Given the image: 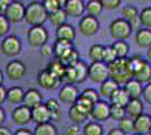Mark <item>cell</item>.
I'll return each instance as SVG.
<instances>
[{
	"mask_svg": "<svg viewBox=\"0 0 151 135\" xmlns=\"http://www.w3.org/2000/svg\"><path fill=\"white\" fill-rule=\"evenodd\" d=\"M107 65H108L109 78L115 80L120 86L124 84L130 79L133 78L132 71L130 69L127 58H117L114 62Z\"/></svg>",
	"mask_w": 151,
	"mask_h": 135,
	"instance_id": "1",
	"label": "cell"
},
{
	"mask_svg": "<svg viewBox=\"0 0 151 135\" xmlns=\"http://www.w3.org/2000/svg\"><path fill=\"white\" fill-rule=\"evenodd\" d=\"M49 14L45 10L44 6L40 1H31L25 9V23L32 26H42L47 20Z\"/></svg>",
	"mask_w": 151,
	"mask_h": 135,
	"instance_id": "2",
	"label": "cell"
},
{
	"mask_svg": "<svg viewBox=\"0 0 151 135\" xmlns=\"http://www.w3.org/2000/svg\"><path fill=\"white\" fill-rule=\"evenodd\" d=\"M108 31L114 41H126L132 34V28L130 26L129 20L124 18L114 19L109 24Z\"/></svg>",
	"mask_w": 151,
	"mask_h": 135,
	"instance_id": "3",
	"label": "cell"
},
{
	"mask_svg": "<svg viewBox=\"0 0 151 135\" xmlns=\"http://www.w3.org/2000/svg\"><path fill=\"white\" fill-rule=\"evenodd\" d=\"M0 51L6 56L15 58L22 52V42L16 35H7L1 41Z\"/></svg>",
	"mask_w": 151,
	"mask_h": 135,
	"instance_id": "4",
	"label": "cell"
},
{
	"mask_svg": "<svg viewBox=\"0 0 151 135\" xmlns=\"http://www.w3.org/2000/svg\"><path fill=\"white\" fill-rule=\"evenodd\" d=\"M49 32L42 26H32L27 32V42L32 47H41L42 45L47 43Z\"/></svg>",
	"mask_w": 151,
	"mask_h": 135,
	"instance_id": "5",
	"label": "cell"
},
{
	"mask_svg": "<svg viewBox=\"0 0 151 135\" xmlns=\"http://www.w3.org/2000/svg\"><path fill=\"white\" fill-rule=\"evenodd\" d=\"M88 78L95 82L99 84L104 82L106 79L109 78L108 65L105 62H91L88 65Z\"/></svg>",
	"mask_w": 151,
	"mask_h": 135,
	"instance_id": "6",
	"label": "cell"
},
{
	"mask_svg": "<svg viewBox=\"0 0 151 135\" xmlns=\"http://www.w3.org/2000/svg\"><path fill=\"white\" fill-rule=\"evenodd\" d=\"M78 28H79V33L82 36L86 37H91L96 35L98 31H99V21L97 17H93V16H82L81 19L79 20L78 24Z\"/></svg>",
	"mask_w": 151,
	"mask_h": 135,
	"instance_id": "7",
	"label": "cell"
},
{
	"mask_svg": "<svg viewBox=\"0 0 151 135\" xmlns=\"http://www.w3.org/2000/svg\"><path fill=\"white\" fill-rule=\"evenodd\" d=\"M25 5L22 1L13 0L12 4L6 9V11L4 13V15L10 21V24H18L25 18Z\"/></svg>",
	"mask_w": 151,
	"mask_h": 135,
	"instance_id": "8",
	"label": "cell"
},
{
	"mask_svg": "<svg viewBox=\"0 0 151 135\" xmlns=\"http://www.w3.org/2000/svg\"><path fill=\"white\" fill-rule=\"evenodd\" d=\"M26 65L24 62H22L20 60H12L6 64L5 72L6 76L9 80L12 81H19L26 74Z\"/></svg>",
	"mask_w": 151,
	"mask_h": 135,
	"instance_id": "9",
	"label": "cell"
},
{
	"mask_svg": "<svg viewBox=\"0 0 151 135\" xmlns=\"http://www.w3.org/2000/svg\"><path fill=\"white\" fill-rule=\"evenodd\" d=\"M79 90L73 84H65L61 87V89L59 90V101L64 105H73L79 98Z\"/></svg>",
	"mask_w": 151,
	"mask_h": 135,
	"instance_id": "10",
	"label": "cell"
},
{
	"mask_svg": "<svg viewBox=\"0 0 151 135\" xmlns=\"http://www.w3.org/2000/svg\"><path fill=\"white\" fill-rule=\"evenodd\" d=\"M62 80L52 74L47 69L41 70L37 74V84L45 90H55L61 86Z\"/></svg>",
	"mask_w": 151,
	"mask_h": 135,
	"instance_id": "11",
	"label": "cell"
},
{
	"mask_svg": "<svg viewBox=\"0 0 151 135\" xmlns=\"http://www.w3.org/2000/svg\"><path fill=\"white\" fill-rule=\"evenodd\" d=\"M13 122L19 126V127H25L32 122V109L26 107L25 105H19L17 106L12 113Z\"/></svg>",
	"mask_w": 151,
	"mask_h": 135,
	"instance_id": "12",
	"label": "cell"
},
{
	"mask_svg": "<svg viewBox=\"0 0 151 135\" xmlns=\"http://www.w3.org/2000/svg\"><path fill=\"white\" fill-rule=\"evenodd\" d=\"M109 109L111 104H108L106 100H98L94 104L89 116L95 122H104L109 118Z\"/></svg>",
	"mask_w": 151,
	"mask_h": 135,
	"instance_id": "13",
	"label": "cell"
},
{
	"mask_svg": "<svg viewBox=\"0 0 151 135\" xmlns=\"http://www.w3.org/2000/svg\"><path fill=\"white\" fill-rule=\"evenodd\" d=\"M133 129L134 133L147 135L151 132V116L148 114H141L133 119Z\"/></svg>",
	"mask_w": 151,
	"mask_h": 135,
	"instance_id": "14",
	"label": "cell"
},
{
	"mask_svg": "<svg viewBox=\"0 0 151 135\" xmlns=\"http://www.w3.org/2000/svg\"><path fill=\"white\" fill-rule=\"evenodd\" d=\"M68 16L72 18L82 17L83 14L86 13V4L83 0H68L65 7L63 8Z\"/></svg>",
	"mask_w": 151,
	"mask_h": 135,
	"instance_id": "15",
	"label": "cell"
},
{
	"mask_svg": "<svg viewBox=\"0 0 151 135\" xmlns=\"http://www.w3.org/2000/svg\"><path fill=\"white\" fill-rule=\"evenodd\" d=\"M32 121L37 124H44L52 121V114L45 106V104H41L37 107L32 109Z\"/></svg>",
	"mask_w": 151,
	"mask_h": 135,
	"instance_id": "16",
	"label": "cell"
},
{
	"mask_svg": "<svg viewBox=\"0 0 151 135\" xmlns=\"http://www.w3.org/2000/svg\"><path fill=\"white\" fill-rule=\"evenodd\" d=\"M41 104H43V96L37 89L31 88V89L26 90L23 105H25L26 107H28L29 109H33Z\"/></svg>",
	"mask_w": 151,
	"mask_h": 135,
	"instance_id": "17",
	"label": "cell"
},
{
	"mask_svg": "<svg viewBox=\"0 0 151 135\" xmlns=\"http://www.w3.org/2000/svg\"><path fill=\"white\" fill-rule=\"evenodd\" d=\"M143 109H145V106H143V103L140 98L130 99V101L125 106L126 116L132 118V119L140 116L141 114H143Z\"/></svg>",
	"mask_w": 151,
	"mask_h": 135,
	"instance_id": "18",
	"label": "cell"
},
{
	"mask_svg": "<svg viewBox=\"0 0 151 135\" xmlns=\"http://www.w3.org/2000/svg\"><path fill=\"white\" fill-rule=\"evenodd\" d=\"M123 88L125 89L127 95L130 96L131 99H135V98H141L142 92H143V84L139 82L138 80H135L134 78L130 79L127 82L123 84Z\"/></svg>",
	"mask_w": 151,
	"mask_h": 135,
	"instance_id": "19",
	"label": "cell"
},
{
	"mask_svg": "<svg viewBox=\"0 0 151 135\" xmlns=\"http://www.w3.org/2000/svg\"><path fill=\"white\" fill-rule=\"evenodd\" d=\"M134 42L141 49H149L151 47V29L149 28H141L134 35Z\"/></svg>",
	"mask_w": 151,
	"mask_h": 135,
	"instance_id": "20",
	"label": "cell"
},
{
	"mask_svg": "<svg viewBox=\"0 0 151 135\" xmlns=\"http://www.w3.org/2000/svg\"><path fill=\"white\" fill-rule=\"evenodd\" d=\"M68 117H69V119L73 124L80 125V124H83V123L88 119L89 114H87L86 111L81 110L76 104H73V105L70 106L69 110H68Z\"/></svg>",
	"mask_w": 151,
	"mask_h": 135,
	"instance_id": "21",
	"label": "cell"
},
{
	"mask_svg": "<svg viewBox=\"0 0 151 135\" xmlns=\"http://www.w3.org/2000/svg\"><path fill=\"white\" fill-rule=\"evenodd\" d=\"M120 87L121 86L117 84L115 80L108 78L104 82L101 84V87H99V95H101V97L105 98V99H111V97L113 96V94L119 89Z\"/></svg>",
	"mask_w": 151,
	"mask_h": 135,
	"instance_id": "22",
	"label": "cell"
},
{
	"mask_svg": "<svg viewBox=\"0 0 151 135\" xmlns=\"http://www.w3.org/2000/svg\"><path fill=\"white\" fill-rule=\"evenodd\" d=\"M55 36H57V39L73 42V39H76L75 27L72 25H70V24H68V23H65V24L57 27V29H55Z\"/></svg>",
	"mask_w": 151,
	"mask_h": 135,
	"instance_id": "23",
	"label": "cell"
},
{
	"mask_svg": "<svg viewBox=\"0 0 151 135\" xmlns=\"http://www.w3.org/2000/svg\"><path fill=\"white\" fill-rule=\"evenodd\" d=\"M25 96V91L19 86H14L7 90V101L12 105L23 104Z\"/></svg>",
	"mask_w": 151,
	"mask_h": 135,
	"instance_id": "24",
	"label": "cell"
},
{
	"mask_svg": "<svg viewBox=\"0 0 151 135\" xmlns=\"http://www.w3.org/2000/svg\"><path fill=\"white\" fill-rule=\"evenodd\" d=\"M68 17H69V16H68V14L65 13V10H64L63 8H60V9H58L57 11L49 14L47 19H49L51 25L54 26V27L57 28V27H59V26L65 24V23H67V19H68Z\"/></svg>",
	"mask_w": 151,
	"mask_h": 135,
	"instance_id": "25",
	"label": "cell"
},
{
	"mask_svg": "<svg viewBox=\"0 0 151 135\" xmlns=\"http://www.w3.org/2000/svg\"><path fill=\"white\" fill-rule=\"evenodd\" d=\"M72 42L65 41V39H57V41L53 44V55L55 59H60L65 52H68L70 49H72Z\"/></svg>",
	"mask_w": 151,
	"mask_h": 135,
	"instance_id": "26",
	"label": "cell"
},
{
	"mask_svg": "<svg viewBox=\"0 0 151 135\" xmlns=\"http://www.w3.org/2000/svg\"><path fill=\"white\" fill-rule=\"evenodd\" d=\"M45 69H47L52 74H54L55 77H58L59 79H61L63 81V78H64V74H65L67 66L63 64L59 59H55V60L51 61L50 63L46 65Z\"/></svg>",
	"mask_w": 151,
	"mask_h": 135,
	"instance_id": "27",
	"label": "cell"
},
{
	"mask_svg": "<svg viewBox=\"0 0 151 135\" xmlns=\"http://www.w3.org/2000/svg\"><path fill=\"white\" fill-rule=\"evenodd\" d=\"M130 96L127 95V92L125 91V89L123 87H120L119 89L116 90L113 94V96L111 97V103L114 104V105H119V106H122V107H125L127 103L130 101Z\"/></svg>",
	"mask_w": 151,
	"mask_h": 135,
	"instance_id": "28",
	"label": "cell"
},
{
	"mask_svg": "<svg viewBox=\"0 0 151 135\" xmlns=\"http://www.w3.org/2000/svg\"><path fill=\"white\" fill-rule=\"evenodd\" d=\"M133 78L135 80H138L139 82L142 84H145L151 81V64L149 62H147L138 72H135L133 74Z\"/></svg>",
	"mask_w": 151,
	"mask_h": 135,
	"instance_id": "29",
	"label": "cell"
},
{
	"mask_svg": "<svg viewBox=\"0 0 151 135\" xmlns=\"http://www.w3.org/2000/svg\"><path fill=\"white\" fill-rule=\"evenodd\" d=\"M34 135H58V129L53 123L37 124L34 129Z\"/></svg>",
	"mask_w": 151,
	"mask_h": 135,
	"instance_id": "30",
	"label": "cell"
},
{
	"mask_svg": "<svg viewBox=\"0 0 151 135\" xmlns=\"http://www.w3.org/2000/svg\"><path fill=\"white\" fill-rule=\"evenodd\" d=\"M105 47L101 44H94L89 47L88 56L91 60V62H101L104 59V53H105Z\"/></svg>",
	"mask_w": 151,
	"mask_h": 135,
	"instance_id": "31",
	"label": "cell"
},
{
	"mask_svg": "<svg viewBox=\"0 0 151 135\" xmlns=\"http://www.w3.org/2000/svg\"><path fill=\"white\" fill-rule=\"evenodd\" d=\"M76 77H77V84H82L87 78H88V65L86 62L79 60L75 65Z\"/></svg>",
	"mask_w": 151,
	"mask_h": 135,
	"instance_id": "32",
	"label": "cell"
},
{
	"mask_svg": "<svg viewBox=\"0 0 151 135\" xmlns=\"http://www.w3.org/2000/svg\"><path fill=\"white\" fill-rule=\"evenodd\" d=\"M59 60L65 66H73L80 59H79V53H78V51L76 50L75 47H72L68 52H65Z\"/></svg>",
	"mask_w": 151,
	"mask_h": 135,
	"instance_id": "33",
	"label": "cell"
},
{
	"mask_svg": "<svg viewBox=\"0 0 151 135\" xmlns=\"http://www.w3.org/2000/svg\"><path fill=\"white\" fill-rule=\"evenodd\" d=\"M103 10L104 8H103L101 0H88V2L86 4V13L89 16L98 17L101 15Z\"/></svg>",
	"mask_w": 151,
	"mask_h": 135,
	"instance_id": "34",
	"label": "cell"
},
{
	"mask_svg": "<svg viewBox=\"0 0 151 135\" xmlns=\"http://www.w3.org/2000/svg\"><path fill=\"white\" fill-rule=\"evenodd\" d=\"M83 135H104V127L98 122H88L82 129Z\"/></svg>",
	"mask_w": 151,
	"mask_h": 135,
	"instance_id": "35",
	"label": "cell"
},
{
	"mask_svg": "<svg viewBox=\"0 0 151 135\" xmlns=\"http://www.w3.org/2000/svg\"><path fill=\"white\" fill-rule=\"evenodd\" d=\"M60 101L59 99H54V98H50L46 100L45 106L47 107V109L51 111L52 114V121H58L61 116V108H60Z\"/></svg>",
	"mask_w": 151,
	"mask_h": 135,
	"instance_id": "36",
	"label": "cell"
},
{
	"mask_svg": "<svg viewBox=\"0 0 151 135\" xmlns=\"http://www.w3.org/2000/svg\"><path fill=\"white\" fill-rule=\"evenodd\" d=\"M112 47L114 49L117 58H127L130 53V46L126 41H114Z\"/></svg>",
	"mask_w": 151,
	"mask_h": 135,
	"instance_id": "37",
	"label": "cell"
},
{
	"mask_svg": "<svg viewBox=\"0 0 151 135\" xmlns=\"http://www.w3.org/2000/svg\"><path fill=\"white\" fill-rule=\"evenodd\" d=\"M126 117L125 107H122L119 105H114L111 104V109H109V118H112L113 121L120 122L121 119H123Z\"/></svg>",
	"mask_w": 151,
	"mask_h": 135,
	"instance_id": "38",
	"label": "cell"
},
{
	"mask_svg": "<svg viewBox=\"0 0 151 135\" xmlns=\"http://www.w3.org/2000/svg\"><path fill=\"white\" fill-rule=\"evenodd\" d=\"M127 60H129V65H130V69L132 71V74H134L135 72H138L148 62L141 55H133L132 58H127Z\"/></svg>",
	"mask_w": 151,
	"mask_h": 135,
	"instance_id": "39",
	"label": "cell"
},
{
	"mask_svg": "<svg viewBox=\"0 0 151 135\" xmlns=\"http://www.w3.org/2000/svg\"><path fill=\"white\" fill-rule=\"evenodd\" d=\"M139 18L141 21V25L143 28H149L151 29V7H145L140 13H139Z\"/></svg>",
	"mask_w": 151,
	"mask_h": 135,
	"instance_id": "40",
	"label": "cell"
},
{
	"mask_svg": "<svg viewBox=\"0 0 151 135\" xmlns=\"http://www.w3.org/2000/svg\"><path fill=\"white\" fill-rule=\"evenodd\" d=\"M122 18H124L126 20H131L134 17H138L139 16V10L138 8L133 5H126L122 8Z\"/></svg>",
	"mask_w": 151,
	"mask_h": 135,
	"instance_id": "41",
	"label": "cell"
},
{
	"mask_svg": "<svg viewBox=\"0 0 151 135\" xmlns=\"http://www.w3.org/2000/svg\"><path fill=\"white\" fill-rule=\"evenodd\" d=\"M80 96L83 98H87L88 100H90L91 103H97L98 100H101V95L99 91L93 89V88H87L85 89L82 92H80Z\"/></svg>",
	"mask_w": 151,
	"mask_h": 135,
	"instance_id": "42",
	"label": "cell"
},
{
	"mask_svg": "<svg viewBox=\"0 0 151 135\" xmlns=\"http://www.w3.org/2000/svg\"><path fill=\"white\" fill-rule=\"evenodd\" d=\"M119 129L121 131H123L126 135L131 134L132 132H134V129H133V119L127 117V116L124 117L123 119H121L119 122Z\"/></svg>",
	"mask_w": 151,
	"mask_h": 135,
	"instance_id": "43",
	"label": "cell"
},
{
	"mask_svg": "<svg viewBox=\"0 0 151 135\" xmlns=\"http://www.w3.org/2000/svg\"><path fill=\"white\" fill-rule=\"evenodd\" d=\"M76 105H77L81 110L86 111L87 114H90V110H91L93 106H94V103H91L87 98H83V97H81L79 95V98H78V100L76 101Z\"/></svg>",
	"mask_w": 151,
	"mask_h": 135,
	"instance_id": "44",
	"label": "cell"
},
{
	"mask_svg": "<svg viewBox=\"0 0 151 135\" xmlns=\"http://www.w3.org/2000/svg\"><path fill=\"white\" fill-rule=\"evenodd\" d=\"M10 29V21L4 14H0V37H6Z\"/></svg>",
	"mask_w": 151,
	"mask_h": 135,
	"instance_id": "45",
	"label": "cell"
},
{
	"mask_svg": "<svg viewBox=\"0 0 151 135\" xmlns=\"http://www.w3.org/2000/svg\"><path fill=\"white\" fill-rule=\"evenodd\" d=\"M116 59H117V55H116V53L114 51V49L112 47V45L111 46H106L105 47V53H104L103 62H105L106 64H109V63L114 62Z\"/></svg>",
	"mask_w": 151,
	"mask_h": 135,
	"instance_id": "46",
	"label": "cell"
},
{
	"mask_svg": "<svg viewBox=\"0 0 151 135\" xmlns=\"http://www.w3.org/2000/svg\"><path fill=\"white\" fill-rule=\"evenodd\" d=\"M103 8L106 10H115L121 6L122 0H101Z\"/></svg>",
	"mask_w": 151,
	"mask_h": 135,
	"instance_id": "47",
	"label": "cell"
},
{
	"mask_svg": "<svg viewBox=\"0 0 151 135\" xmlns=\"http://www.w3.org/2000/svg\"><path fill=\"white\" fill-rule=\"evenodd\" d=\"M42 4H43V6H44L45 10L47 11V14L54 13V11H57L58 9H60V6L57 2V0H43Z\"/></svg>",
	"mask_w": 151,
	"mask_h": 135,
	"instance_id": "48",
	"label": "cell"
},
{
	"mask_svg": "<svg viewBox=\"0 0 151 135\" xmlns=\"http://www.w3.org/2000/svg\"><path fill=\"white\" fill-rule=\"evenodd\" d=\"M40 49H41L40 50L41 56H43V58H50V56L53 55V45H50L49 43H45Z\"/></svg>",
	"mask_w": 151,
	"mask_h": 135,
	"instance_id": "49",
	"label": "cell"
},
{
	"mask_svg": "<svg viewBox=\"0 0 151 135\" xmlns=\"http://www.w3.org/2000/svg\"><path fill=\"white\" fill-rule=\"evenodd\" d=\"M142 97L145 99V101L147 104H149L151 106V81L145 84L143 86V92H142Z\"/></svg>",
	"mask_w": 151,
	"mask_h": 135,
	"instance_id": "50",
	"label": "cell"
},
{
	"mask_svg": "<svg viewBox=\"0 0 151 135\" xmlns=\"http://www.w3.org/2000/svg\"><path fill=\"white\" fill-rule=\"evenodd\" d=\"M64 135H80V129H79V125L77 124H72L67 127H64Z\"/></svg>",
	"mask_w": 151,
	"mask_h": 135,
	"instance_id": "51",
	"label": "cell"
},
{
	"mask_svg": "<svg viewBox=\"0 0 151 135\" xmlns=\"http://www.w3.org/2000/svg\"><path fill=\"white\" fill-rule=\"evenodd\" d=\"M129 23H130V26L132 28V32H138L139 29L142 28V25H141V21H140L139 16L138 17H134L133 19L129 20Z\"/></svg>",
	"mask_w": 151,
	"mask_h": 135,
	"instance_id": "52",
	"label": "cell"
},
{
	"mask_svg": "<svg viewBox=\"0 0 151 135\" xmlns=\"http://www.w3.org/2000/svg\"><path fill=\"white\" fill-rule=\"evenodd\" d=\"M13 135H34V133L31 129H25V127H20V129H16L13 133Z\"/></svg>",
	"mask_w": 151,
	"mask_h": 135,
	"instance_id": "53",
	"label": "cell"
},
{
	"mask_svg": "<svg viewBox=\"0 0 151 135\" xmlns=\"http://www.w3.org/2000/svg\"><path fill=\"white\" fill-rule=\"evenodd\" d=\"M7 100V89L4 86H0V106Z\"/></svg>",
	"mask_w": 151,
	"mask_h": 135,
	"instance_id": "54",
	"label": "cell"
},
{
	"mask_svg": "<svg viewBox=\"0 0 151 135\" xmlns=\"http://www.w3.org/2000/svg\"><path fill=\"white\" fill-rule=\"evenodd\" d=\"M13 0H0V14H4L6 11L8 6L12 4Z\"/></svg>",
	"mask_w": 151,
	"mask_h": 135,
	"instance_id": "55",
	"label": "cell"
},
{
	"mask_svg": "<svg viewBox=\"0 0 151 135\" xmlns=\"http://www.w3.org/2000/svg\"><path fill=\"white\" fill-rule=\"evenodd\" d=\"M107 135H126L123 131H121L119 127H116V129H112L108 133H107Z\"/></svg>",
	"mask_w": 151,
	"mask_h": 135,
	"instance_id": "56",
	"label": "cell"
},
{
	"mask_svg": "<svg viewBox=\"0 0 151 135\" xmlns=\"http://www.w3.org/2000/svg\"><path fill=\"white\" fill-rule=\"evenodd\" d=\"M5 121H6V111L2 108V106H0V126L4 125Z\"/></svg>",
	"mask_w": 151,
	"mask_h": 135,
	"instance_id": "57",
	"label": "cell"
},
{
	"mask_svg": "<svg viewBox=\"0 0 151 135\" xmlns=\"http://www.w3.org/2000/svg\"><path fill=\"white\" fill-rule=\"evenodd\" d=\"M0 135H13V132L6 126H0Z\"/></svg>",
	"mask_w": 151,
	"mask_h": 135,
	"instance_id": "58",
	"label": "cell"
},
{
	"mask_svg": "<svg viewBox=\"0 0 151 135\" xmlns=\"http://www.w3.org/2000/svg\"><path fill=\"white\" fill-rule=\"evenodd\" d=\"M57 2L59 4L60 8H64L65 5H67V2H68V0H57Z\"/></svg>",
	"mask_w": 151,
	"mask_h": 135,
	"instance_id": "59",
	"label": "cell"
},
{
	"mask_svg": "<svg viewBox=\"0 0 151 135\" xmlns=\"http://www.w3.org/2000/svg\"><path fill=\"white\" fill-rule=\"evenodd\" d=\"M147 61L151 64V47H149L148 52H147Z\"/></svg>",
	"mask_w": 151,
	"mask_h": 135,
	"instance_id": "60",
	"label": "cell"
},
{
	"mask_svg": "<svg viewBox=\"0 0 151 135\" xmlns=\"http://www.w3.org/2000/svg\"><path fill=\"white\" fill-rule=\"evenodd\" d=\"M4 80H5V76H4V72L0 70V86L4 84Z\"/></svg>",
	"mask_w": 151,
	"mask_h": 135,
	"instance_id": "61",
	"label": "cell"
},
{
	"mask_svg": "<svg viewBox=\"0 0 151 135\" xmlns=\"http://www.w3.org/2000/svg\"><path fill=\"white\" fill-rule=\"evenodd\" d=\"M132 135H141V134H137V133H134V134H132Z\"/></svg>",
	"mask_w": 151,
	"mask_h": 135,
	"instance_id": "62",
	"label": "cell"
},
{
	"mask_svg": "<svg viewBox=\"0 0 151 135\" xmlns=\"http://www.w3.org/2000/svg\"><path fill=\"white\" fill-rule=\"evenodd\" d=\"M148 135H151V132H150V133H149V134H148Z\"/></svg>",
	"mask_w": 151,
	"mask_h": 135,
	"instance_id": "63",
	"label": "cell"
},
{
	"mask_svg": "<svg viewBox=\"0 0 151 135\" xmlns=\"http://www.w3.org/2000/svg\"><path fill=\"white\" fill-rule=\"evenodd\" d=\"M150 116H151V114H150Z\"/></svg>",
	"mask_w": 151,
	"mask_h": 135,
	"instance_id": "64",
	"label": "cell"
}]
</instances>
